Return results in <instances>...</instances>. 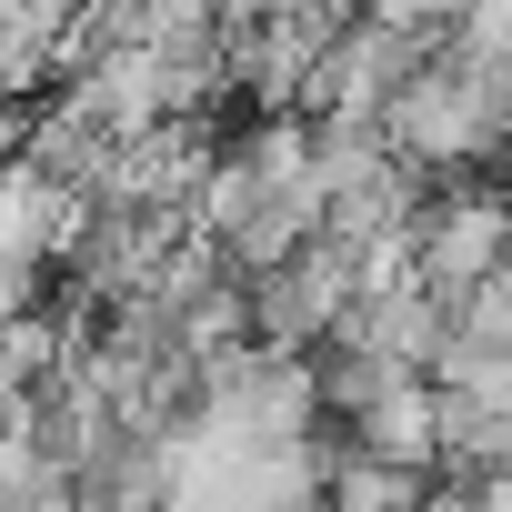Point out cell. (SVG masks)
I'll list each match as a JSON object with an SVG mask.
<instances>
[{
    "label": "cell",
    "instance_id": "cell-1",
    "mask_svg": "<svg viewBox=\"0 0 512 512\" xmlns=\"http://www.w3.org/2000/svg\"><path fill=\"white\" fill-rule=\"evenodd\" d=\"M512 251V201L492 191H442L432 211H412V272L432 292H482Z\"/></svg>",
    "mask_w": 512,
    "mask_h": 512
}]
</instances>
